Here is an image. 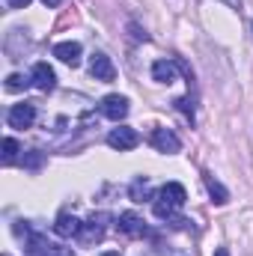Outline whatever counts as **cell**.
Here are the masks:
<instances>
[{"instance_id":"1","label":"cell","mask_w":253,"mask_h":256,"mask_svg":"<svg viewBox=\"0 0 253 256\" xmlns=\"http://www.w3.org/2000/svg\"><path fill=\"white\" fill-rule=\"evenodd\" d=\"M185 200H188V194H185V188H182L179 182H167V185L158 191L152 208H155V214H158L161 220H170V218L185 206Z\"/></svg>"},{"instance_id":"2","label":"cell","mask_w":253,"mask_h":256,"mask_svg":"<svg viewBox=\"0 0 253 256\" xmlns=\"http://www.w3.org/2000/svg\"><path fill=\"white\" fill-rule=\"evenodd\" d=\"M137 143H140V134H137L134 128L120 126V128H114V131L108 134V146L116 149V152H128V149H134Z\"/></svg>"},{"instance_id":"3","label":"cell","mask_w":253,"mask_h":256,"mask_svg":"<svg viewBox=\"0 0 253 256\" xmlns=\"http://www.w3.org/2000/svg\"><path fill=\"white\" fill-rule=\"evenodd\" d=\"M149 143H152L158 152H164V155H176V152L182 149V140H179L170 128H155L152 137H149Z\"/></svg>"},{"instance_id":"4","label":"cell","mask_w":253,"mask_h":256,"mask_svg":"<svg viewBox=\"0 0 253 256\" xmlns=\"http://www.w3.org/2000/svg\"><path fill=\"white\" fill-rule=\"evenodd\" d=\"M6 122L12 128H30L33 122H36V108L33 104H12L9 108V114H6Z\"/></svg>"},{"instance_id":"5","label":"cell","mask_w":253,"mask_h":256,"mask_svg":"<svg viewBox=\"0 0 253 256\" xmlns=\"http://www.w3.org/2000/svg\"><path fill=\"white\" fill-rule=\"evenodd\" d=\"M102 114L108 116V120H114V122H120V120H126L128 116V98L126 96H104L102 98Z\"/></svg>"},{"instance_id":"6","label":"cell","mask_w":253,"mask_h":256,"mask_svg":"<svg viewBox=\"0 0 253 256\" xmlns=\"http://www.w3.org/2000/svg\"><path fill=\"white\" fill-rule=\"evenodd\" d=\"M90 74L96 78V80H114V74H116V68L110 63V57L108 54H102V51H96L92 54V60H90Z\"/></svg>"},{"instance_id":"7","label":"cell","mask_w":253,"mask_h":256,"mask_svg":"<svg viewBox=\"0 0 253 256\" xmlns=\"http://www.w3.org/2000/svg\"><path fill=\"white\" fill-rule=\"evenodd\" d=\"M30 80H33V86H36V90H42V92H51V90L57 86V74H54V68H51L48 63H36V66H33Z\"/></svg>"},{"instance_id":"8","label":"cell","mask_w":253,"mask_h":256,"mask_svg":"<svg viewBox=\"0 0 253 256\" xmlns=\"http://www.w3.org/2000/svg\"><path fill=\"white\" fill-rule=\"evenodd\" d=\"M120 230L131 236V238H143V236H149V230H146V224H143V218L137 214V212H122L120 214Z\"/></svg>"},{"instance_id":"9","label":"cell","mask_w":253,"mask_h":256,"mask_svg":"<svg viewBox=\"0 0 253 256\" xmlns=\"http://www.w3.org/2000/svg\"><path fill=\"white\" fill-rule=\"evenodd\" d=\"M104 220H108V214H92V218L84 224V230H80V242H84V244L102 242V238H104Z\"/></svg>"},{"instance_id":"10","label":"cell","mask_w":253,"mask_h":256,"mask_svg":"<svg viewBox=\"0 0 253 256\" xmlns=\"http://www.w3.org/2000/svg\"><path fill=\"white\" fill-rule=\"evenodd\" d=\"M80 230H84V224H80L74 214H68V212H60V214H57V220H54V232H57L60 238L80 236Z\"/></svg>"},{"instance_id":"11","label":"cell","mask_w":253,"mask_h":256,"mask_svg":"<svg viewBox=\"0 0 253 256\" xmlns=\"http://www.w3.org/2000/svg\"><path fill=\"white\" fill-rule=\"evenodd\" d=\"M80 54H84V48H80V42H60V45H54V57L57 60H63L66 66H80Z\"/></svg>"},{"instance_id":"12","label":"cell","mask_w":253,"mask_h":256,"mask_svg":"<svg viewBox=\"0 0 253 256\" xmlns=\"http://www.w3.org/2000/svg\"><path fill=\"white\" fill-rule=\"evenodd\" d=\"M152 80H158V84H173V80H176V63H170V60L152 63Z\"/></svg>"},{"instance_id":"13","label":"cell","mask_w":253,"mask_h":256,"mask_svg":"<svg viewBox=\"0 0 253 256\" xmlns=\"http://www.w3.org/2000/svg\"><path fill=\"white\" fill-rule=\"evenodd\" d=\"M128 196H131L134 202L155 200V196H152V185H149V179H134V182H131V188H128Z\"/></svg>"},{"instance_id":"14","label":"cell","mask_w":253,"mask_h":256,"mask_svg":"<svg viewBox=\"0 0 253 256\" xmlns=\"http://www.w3.org/2000/svg\"><path fill=\"white\" fill-rule=\"evenodd\" d=\"M202 182H206V191H208V196H212V200H214L218 206L230 202V191H226V188H224V185H220V182H218L214 176H206Z\"/></svg>"},{"instance_id":"15","label":"cell","mask_w":253,"mask_h":256,"mask_svg":"<svg viewBox=\"0 0 253 256\" xmlns=\"http://www.w3.org/2000/svg\"><path fill=\"white\" fill-rule=\"evenodd\" d=\"M18 152H21L18 140H15V137H6V140H3V164H12Z\"/></svg>"},{"instance_id":"16","label":"cell","mask_w":253,"mask_h":256,"mask_svg":"<svg viewBox=\"0 0 253 256\" xmlns=\"http://www.w3.org/2000/svg\"><path fill=\"white\" fill-rule=\"evenodd\" d=\"M27 84H33V80H27V78H21V74H9V78H6V92H21Z\"/></svg>"},{"instance_id":"17","label":"cell","mask_w":253,"mask_h":256,"mask_svg":"<svg viewBox=\"0 0 253 256\" xmlns=\"http://www.w3.org/2000/svg\"><path fill=\"white\" fill-rule=\"evenodd\" d=\"M42 256H74V254H72L68 248H60V244H48Z\"/></svg>"},{"instance_id":"18","label":"cell","mask_w":253,"mask_h":256,"mask_svg":"<svg viewBox=\"0 0 253 256\" xmlns=\"http://www.w3.org/2000/svg\"><path fill=\"white\" fill-rule=\"evenodd\" d=\"M173 104H176V108H179V110H182L185 116H190V120H194V108H190V102H188V98H176Z\"/></svg>"},{"instance_id":"19","label":"cell","mask_w":253,"mask_h":256,"mask_svg":"<svg viewBox=\"0 0 253 256\" xmlns=\"http://www.w3.org/2000/svg\"><path fill=\"white\" fill-rule=\"evenodd\" d=\"M24 164H27V167H39V164H42V155H39V152H30V155H24Z\"/></svg>"},{"instance_id":"20","label":"cell","mask_w":253,"mask_h":256,"mask_svg":"<svg viewBox=\"0 0 253 256\" xmlns=\"http://www.w3.org/2000/svg\"><path fill=\"white\" fill-rule=\"evenodd\" d=\"M3 3H6L9 9H24V6H27L30 0H3Z\"/></svg>"},{"instance_id":"21","label":"cell","mask_w":253,"mask_h":256,"mask_svg":"<svg viewBox=\"0 0 253 256\" xmlns=\"http://www.w3.org/2000/svg\"><path fill=\"white\" fill-rule=\"evenodd\" d=\"M42 3H45V6H48V9H57V6H60V3H63V0H42Z\"/></svg>"},{"instance_id":"22","label":"cell","mask_w":253,"mask_h":256,"mask_svg":"<svg viewBox=\"0 0 253 256\" xmlns=\"http://www.w3.org/2000/svg\"><path fill=\"white\" fill-rule=\"evenodd\" d=\"M224 3H226V6H232V9H238V6H242V0H224Z\"/></svg>"},{"instance_id":"23","label":"cell","mask_w":253,"mask_h":256,"mask_svg":"<svg viewBox=\"0 0 253 256\" xmlns=\"http://www.w3.org/2000/svg\"><path fill=\"white\" fill-rule=\"evenodd\" d=\"M214 256H230V250H226V248H218V250H214Z\"/></svg>"},{"instance_id":"24","label":"cell","mask_w":253,"mask_h":256,"mask_svg":"<svg viewBox=\"0 0 253 256\" xmlns=\"http://www.w3.org/2000/svg\"><path fill=\"white\" fill-rule=\"evenodd\" d=\"M102 256H120V250H108V254H102Z\"/></svg>"}]
</instances>
